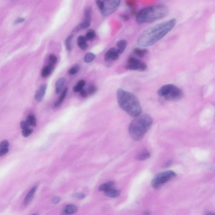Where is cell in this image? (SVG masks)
<instances>
[{
    "label": "cell",
    "mask_w": 215,
    "mask_h": 215,
    "mask_svg": "<svg viewBox=\"0 0 215 215\" xmlns=\"http://www.w3.org/2000/svg\"><path fill=\"white\" fill-rule=\"evenodd\" d=\"M75 197L79 198V199H83L85 197V195L84 194H81V193H77L75 195H74Z\"/></svg>",
    "instance_id": "cell-37"
},
{
    "label": "cell",
    "mask_w": 215,
    "mask_h": 215,
    "mask_svg": "<svg viewBox=\"0 0 215 215\" xmlns=\"http://www.w3.org/2000/svg\"><path fill=\"white\" fill-rule=\"evenodd\" d=\"M36 186H35L33 188H32L31 190H30L29 192L28 193L24 201V205L25 206H27L33 200V198L34 196V194L35 193L37 190Z\"/></svg>",
    "instance_id": "cell-12"
},
{
    "label": "cell",
    "mask_w": 215,
    "mask_h": 215,
    "mask_svg": "<svg viewBox=\"0 0 215 215\" xmlns=\"http://www.w3.org/2000/svg\"><path fill=\"white\" fill-rule=\"evenodd\" d=\"M106 196L110 197H118L121 194V191L112 188L105 192Z\"/></svg>",
    "instance_id": "cell-18"
},
{
    "label": "cell",
    "mask_w": 215,
    "mask_h": 215,
    "mask_svg": "<svg viewBox=\"0 0 215 215\" xmlns=\"http://www.w3.org/2000/svg\"><path fill=\"white\" fill-rule=\"evenodd\" d=\"M172 160H168V161H167V162H165L164 164H163V167L164 168H167L169 167L170 165H171L172 163Z\"/></svg>",
    "instance_id": "cell-38"
},
{
    "label": "cell",
    "mask_w": 215,
    "mask_h": 215,
    "mask_svg": "<svg viewBox=\"0 0 215 215\" xmlns=\"http://www.w3.org/2000/svg\"><path fill=\"white\" fill-rule=\"evenodd\" d=\"M80 66L79 65L75 64L69 70V73L70 75H75L80 71Z\"/></svg>",
    "instance_id": "cell-28"
},
{
    "label": "cell",
    "mask_w": 215,
    "mask_h": 215,
    "mask_svg": "<svg viewBox=\"0 0 215 215\" xmlns=\"http://www.w3.org/2000/svg\"><path fill=\"white\" fill-rule=\"evenodd\" d=\"M176 23V18H171L147 28L138 37V45L142 47L153 46L170 32Z\"/></svg>",
    "instance_id": "cell-1"
},
{
    "label": "cell",
    "mask_w": 215,
    "mask_h": 215,
    "mask_svg": "<svg viewBox=\"0 0 215 215\" xmlns=\"http://www.w3.org/2000/svg\"><path fill=\"white\" fill-rule=\"evenodd\" d=\"M27 121L28 122L30 126H36L37 125L36 119L34 115H30L27 116Z\"/></svg>",
    "instance_id": "cell-24"
},
{
    "label": "cell",
    "mask_w": 215,
    "mask_h": 215,
    "mask_svg": "<svg viewBox=\"0 0 215 215\" xmlns=\"http://www.w3.org/2000/svg\"><path fill=\"white\" fill-rule=\"evenodd\" d=\"M128 63L125 67L127 69L143 72L147 69V64L145 63L132 56L129 58Z\"/></svg>",
    "instance_id": "cell-7"
},
{
    "label": "cell",
    "mask_w": 215,
    "mask_h": 215,
    "mask_svg": "<svg viewBox=\"0 0 215 215\" xmlns=\"http://www.w3.org/2000/svg\"><path fill=\"white\" fill-rule=\"evenodd\" d=\"M92 11V9L91 7H87L85 9L84 12L85 16V21L79 25L81 29H85L89 27L91 23Z\"/></svg>",
    "instance_id": "cell-9"
},
{
    "label": "cell",
    "mask_w": 215,
    "mask_h": 215,
    "mask_svg": "<svg viewBox=\"0 0 215 215\" xmlns=\"http://www.w3.org/2000/svg\"><path fill=\"white\" fill-rule=\"evenodd\" d=\"M119 53L117 49L115 48H110L105 54L104 60L105 61L109 62L111 61H115L118 59Z\"/></svg>",
    "instance_id": "cell-10"
},
{
    "label": "cell",
    "mask_w": 215,
    "mask_h": 215,
    "mask_svg": "<svg viewBox=\"0 0 215 215\" xmlns=\"http://www.w3.org/2000/svg\"><path fill=\"white\" fill-rule=\"evenodd\" d=\"M97 91V87L93 85H89L87 89L88 94L90 95H94L96 93Z\"/></svg>",
    "instance_id": "cell-29"
},
{
    "label": "cell",
    "mask_w": 215,
    "mask_h": 215,
    "mask_svg": "<svg viewBox=\"0 0 215 215\" xmlns=\"http://www.w3.org/2000/svg\"><path fill=\"white\" fill-rule=\"evenodd\" d=\"M151 154L147 149H144L137 155L136 158L138 160H145L150 158Z\"/></svg>",
    "instance_id": "cell-14"
},
{
    "label": "cell",
    "mask_w": 215,
    "mask_h": 215,
    "mask_svg": "<svg viewBox=\"0 0 215 215\" xmlns=\"http://www.w3.org/2000/svg\"><path fill=\"white\" fill-rule=\"evenodd\" d=\"M159 96L170 101H177L183 98L184 92L175 85L167 84L163 86L158 90Z\"/></svg>",
    "instance_id": "cell-5"
},
{
    "label": "cell",
    "mask_w": 215,
    "mask_h": 215,
    "mask_svg": "<svg viewBox=\"0 0 215 215\" xmlns=\"http://www.w3.org/2000/svg\"><path fill=\"white\" fill-rule=\"evenodd\" d=\"M65 78H59L57 80L55 84V92L56 94H58L61 92L65 83Z\"/></svg>",
    "instance_id": "cell-13"
},
{
    "label": "cell",
    "mask_w": 215,
    "mask_h": 215,
    "mask_svg": "<svg viewBox=\"0 0 215 215\" xmlns=\"http://www.w3.org/2000/svg\"><path fill=\"white\" fill-rule=\"evenodd\" d=\"M85 83H86L84 80H80L78 81L77 85L74 87L73 91L75 92H79L81 91V89H83V87L85 86Z\"/></svg>",
    "instance_id": "cell-23"
},
{
    "label": "cell",
    "mask_w": 215,
    "mask_h": 215,
    "mask_svg": "<svg viewBox=\"0 0 215 215\" xmlns=\"http://www.w3.org/2000/svg\"><path fill=\"white\" fill-rule=\"evenodd\" d=\"M133 53L134 55L139 58H143L148 53V50L146 49L136 48L133 50Z\"/></svg>",
    "instance_id": "cell-16"
},
{
    "label": "cell",
    "mask_w": 215,
    "mask_h": 215,
    "mask_svg": "<svg viewBox=\"0 0 215 215\" xmlns=\"http://www.w3.org/2000/svg\"><path fill=\"white\" fill-rule=\"evenodd\" d=\"M60 201V198L58 197H56L53 199V202L54 204H56L59 202Z\"/></svg>",
    "instance_id": "cell-41"
},
{
    "label": "cell",
    "mask_w": 215,
    "mask_h": 215,
    "mask_svg": "<svg viewBox=\"0 0 215 215\" xmlns=\"http://www.w3.org/2000/svg\"><path fill=\"white\" fill-rule=\"evenodd\" d=\"M117 99L119 107L129 115L135 117L141 115L142 109L138 99L134 95L122 89L117 91Z\"/></svg>",
    "instance_id": "cell-2"
},
{
    "label": "cell",
    "mask_w": 215,
    "mask_h": 215,
    "mask_svg": "<svg viewBox=\"0 0 215 215\" xmlns=\"http://www.w3.org/2000/svg\"><path fill=\"white\" fill-rule=\"evenodd\" d=\"M96 3L101 12L102 11L104 7V3L103 1H102V0H96Z\"/></svg>",
    "instance_id": "cell-32"
},
{
    "label": "cell",
    "mask_w": 215,
    "mask_h": 215,
    "mask_svg": "<svg viewBox=\"0 0 215 215\" xmlns=\"http://www.w3.org/2000/svg\"><path fill=\"white\" fill-rule=\"evenodd\" d=\"M9 146V143L8 141H3L0 143V149H7Z\"/></svg>",
    "instance_id": "cell-33"
},
{
    "label": "cell",
    "mask_w": 215,
    "mask_h": 215,
    "mask_svg": "<svg viewBox=\"0 0 215 215\" xmlns=\"http://www.w3.org/2000/svg\"><path fill=\"white\" fill-rule=\"evenodd\" d=\"M49 61L51 63V64H54L57 62V58L54 54H50L49 56Z\"/></svg>",
    "instance_id": "cell-31"
},
{
    "label": "cell",
    "mask_w": 215,
    "mask_h": 215,
    "mask_svg": "<svg viewBox=\"0 0 215 215\" xmlns=\"http://www.w3.org/2000/svg\"><path fill=\"white\" fill-rule=\"evenodd\" d=\"M9 151V149L7 148V149H0V156H2L5 155V154H7Z\"/></svg>",
    "instance_id": "cell-36"
},
{
    "label": "cell",
    "mask_w": 215,
    "mask_h": 215,
    "mask_svg": "<svg viewBox=\"0 0 215 215\" xmlns=\"http://www.w3.org/2000/svg\"><path fill=\"white\" fill-rule=\"evenodd\" d=\"M33 132V130L31 129L27 128L23 129L22 132V134L24 137H28Z\"/></svg>",
    "instance_id": "cell-30"
},
{
    "label": "cell",
    "mask_w": 215,
    "mask_h": 215,
    "mask_svg": "<svg viewBox=\"0 0 215 215\" xmlns=\"http://www.w3.org/2000/svg\"><path fill=\"white\" fill-rule=\"evenodd\" d=\"M80 95L83 98H86L87 97L88 94L85 89H83L80 91Z\"/></svg>",
    "instance_id": "cell-35"
},
{
    "label": "cell",
    "mask_w": 215,
    "mask_h": 215,
    "mask_svg": "<svg viewBox=\"0 0 215 215\" xmlns=\"http://www.w3.org/2000/svg\"><path fill=\"white\" fill-rule=\"evenodd\" d=\"M24 21V18H18L15 20L14 23V24H18L22 23Z\"/></svg>",
    "instance_id": "cell-39"
},
{
    "label": "cell",
    "mask_w": 215,
    "mask_h": 215,
    "mask_svg": "<svg viewBox=\"0 0 215 215\" xmlns=\"http://www.w3.org/2000/svg\"><path fill=\"white\" fill-rule=\"evenodd\" d=\"M120 17L122 18L124 21H128L129 19V17L126 14H121V15H120Z\"/></svg>",
    "instance_id": "cell-40"
},
{
    "label": "cell",
    "mask_w": 215,
    "mask_h": 215,
    "mask_svg": "<svg viewBox=\"0 0 215 215\" xmlns=\"http://www.w3.org/2000/svg\"><path fill=\"white\" fill-rule=\"evenodd\" d=\"M87 40L85 39V36H80L78 39V44L79 48L82 50H86L87 48Z\"/></svg>",
    "instance_id": "cell-15"
},
{
    "label": "cell",
    "mask_w": 215,
    "mask_h": 215,
    "mask_svg": "<svg viewBox=\"0 0 215 215\" xmlns=\"http://www.w3.org/2000/svg\"><path fill=\"white\" fill-rule=\"evenodd\" d=\"M73 34L71 35L66 38L65 41L66 47L67 50H68L69 51H70L72 50V39L73 38Z\"/></svg>",
    "instance_id": "cell-25"
},
{
    "label": "cell",
    "mask_w": 215,
    "mask_h": 215,
    "mask_svg": "<svg viewBox=\"0 0 215 215\" xmlns=\"http://www.w3.org/2000/svg\"><path fill=\"white\" fill-rule=\"evenodd\" d=\"M78 208L73 205H69L64 209V213L66 214H72L77 212Z\"/></svg>",
    "instance_id": "cell-20"
},
{
    "label": "cell",
    "mask_w": 215,
    "mask_h": 215,
    "mask_svg": "<svg viewBox=\"0 0 215 215\" xmlns=\"http://www.w3.org/2000/svg\"><path fill=\"white\" fill-rule=\"evenodd\" d=\"M52 65L51 64L46 66L43 69L41 73V76L43 78H46L49 76L52 71Z\"/></svg>",
    "instance_id": "cell-22"
},
{
    "label": "cell",
    "mask_w": 215,
    "mask_h": 215,
    "mask_svg": "<svg viewBox=\"0 0 215 215\" xmlns=\"http://www.w3.org/2000/svg\"><path fill=\"white\" fill-rule=\"evenodd\" d=\"M169 9L164 4H158L141 9L137 14L136 21L138 24L151 23L166 17Z\"/></svg>",
    "instance_id": "cell-3"
},
{
    "label": "cell",
    "mask_w": 215,
    "mask_h": 215,
    "mask_svg": "<svg viewBox=\"0 0 215 215\" xmlns=\"http://www.w3.org/2000/svg\"><path fill=\"white\" fill-rule=\"evenodd\" d=\"M95 35H96V34L93 30H89L86 33L85 37L87 41H92L94 39Z\"/></svg>",
    "instance_id": "cell-26"
},
{
    "label": "cell",
    "mask_w": 215,
    "mask_h": 215,
    "mask_svg": "<svg viewBox=\"0 0 215 215\" xmlns=\"http://www.w3.org/2000/svg\"><path fill=\"white\" fill-rule=\"evenodd\" d=\"M176 175V174L172 171H167L160 172L156 175L151 181V185L154 189H159Z\"/></svg>",
    "instance_id": "cell-6"
},
{
    "label": "cell",
    "mask_w": 215,
    "mask_h": 215,
    "mask_svg": "<svg viewBox=\"0 0 215 215\" xmlns=\"http://www.w3.org/2000/svg\"><path fill=\"white\" fill-rule=\"evenodd\" d=\"M47 88V85L46 84H43L40 86L39 89L37 90L35 95V98L38 102L42 101L44 98V95Z\"/></svg>",
    "instance_id": "cell-11"
},
{
    "label": "cell",
    "mask_w": 215,
    "mask_h": 215,
    "mask_svg": "<svg viewBox=\"0 0 215 215\" xmlns=\"http://www.w3.org/2000/svg\"><path fill=\"white\" fill-rule=\"evenodd\" d=\"M95 58V55L92 53H87L84 58V61L86 63H89L93 61Z\"/></svg>",
    "instance_id": "cell-27"
},
{
    "label": "cell",
    "mask_w": 215,
    "mask_h": 215,
    "mask_svg": "<svg viewBox=\"0 0 215 215\" xmlns=\"http://www.w3.org/2000/svg\"><path fill=\"white\" fill-rule=\"evenodd\" d=\"M20 126L23 129L29 128L30 125L27 121H21L20 123Z\"/></svg>",
    "instance_id": "cell-34"
},
{
    "label": "cell",
    "mask_w": 215,
    "mask_h": 215,
    "mask_svg": "<svg viewBox=\"0 0 215 215\" xmlns=\"http://www.w3.org/2000/svg\"><path fill=\"white\" fill-rule=\"evenodd\" d=\"M121 0H105L104 7L102 14L103 16H107L112 14L117 10L120 4Z\"/></svg>",
    "instance_id": "cell-8"
},
{
    "label": "cell",
    "mask_w": 215,
    "mask_h": 215,
    "mask_svg": "<svg viewBox=\"0 0 215 215\" xmlns=\"http://www.w3.org/2000/svg\"><path fill=\"white\" fill-rule=\"evenodd\" d=\"M153 123L152 117L148 114L141 115L135 117L131 122L129 127L131 137L135 140H141L151 128Z\"/></svg>",
    "instance_id": "cell-4"
},
{
    "label": "cell",
    "mask_w": 215,
    "mask_h": 215,
    "mask_svg": "<svg viewBox=\"0 0 215 215\" xmlns=\"http://www.w3.org/2000/svg\"><path fill=\"white\" fill-rule=\"evenodd\" d=\"M127 45V42L126 40H121L117 42V50L119 54L123 53L126 49Z\"/></svg>",
    "instance_id": "cell-17"
},
{
    "label": "cell",
    "mask_w": 215,
    "mask_h": 215,
    "mask_svg": "<svg viewBox=\"0 0 215 215\" xmlns=\"http://www.w3.org/2000/svg\"><path fill=\"white\" fill-rule=\"evenodd\" d=\"M115 185V183L113 182H109L105 183L103 185H101L100 187L99 188V190L100 191H103L106 192L108 190L112 189L114 187Z\"/></svg>",
    "instance_id": "cell-21"
},
{
    "label": "cell",
    "mask_w": 215,
    "mask_h": 215,
    "mask_svg": "<svg viewBox=\"0 0 215 215\" xmlns=\"http://www.w3.org/2000/svg\"><path fill=\"white\" fill-rule=\"evenodd\" d=\"M68 88H66L63 91L62 94H61V96L59 98L58 100L54 104V106L56 108L60 106L62 103L63 102L64 100L66 97V96L67 93Z\"/></svg>",
    "instance_id": "cell-19"
}]
</instances>
